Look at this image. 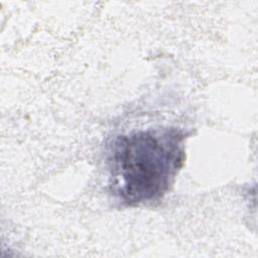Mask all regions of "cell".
I'll return each mask as SVG.
<instances>
[{
	"label": "cell",
	"mask_w": 258,
	"mask_h": 258,
	"mask_svg": "<svg viewBox=\"0 0 258 258\" xmlns=\"http://www.w3.org/2000/svg\"><path fill=\"white\" fill-rule=\"evenodd\" d=\"M184 134L176 128L148 129L122 135L111 149L117 195L128 206L161 199L183 165Z\"/></svg>",
	"instance_id": "1"
}]
</instances>
